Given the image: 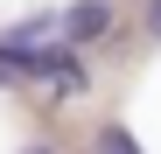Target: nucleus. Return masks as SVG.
I'll return each instance as SVG.
<instances>
[{"label":"nucleus","instance_id":"1","mask_svg":"<svg viewBox=\"0 0 161 154\" xmlns=\"http://www.w3.org/2000/svg\"><path fill=\"white\" fill-rule=\"evenodd\" d=\"M112 28H119L112 0H77V7H63V49H98Z\"/></svg>","mask_w":161,"mask_h":154},{"label":"nucleus","instance_id":"3","mask_svg":"<svg viewBox=\"0 0 161 154\" xmlns=\"http://www.w3.org/2000/svg\"><path fill=\"white\" fill-rule=\"evenodd\" d=\"M147 35L161 42V0H147Z\"/></svg>","mask_w":161,"mask_h":154},{"label":"nucleus","instance_id":"2","mask_svg":"<svg viewBox=\"0 0 161 154\" xmlns=\"http://www.w3.org/2000/svg\"><path fill=\"white\" fill-rule=\"evenodd\" d=\"M91 154H140V147H133V133H126L119 119H105L98 133H91Z\"/></svg>","mask_w":161,"mask_h":154},{"label":"nucleus","instance_id":"4","mask_svg":"<svg viewBox=\"0 0 161 154\" xmlns=\"http://www.w3.org/2000/svg\"><path fill=\"white\" fill-rule=\"evenodd\" d=\"M21 154H63V147H49V140H28V147H21Z\"/></svg>","mask_w":161,"mask_h":154}]
</instances>
